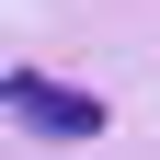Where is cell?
Returning a JSON list of instances; mask_svg holds the SVG:
<instances>
[{"mask_svg":"<svg viewBox=\"0 0 160 160\" xmlns=\"http://www.w3.org/2000/svg\"><path fill=\"white\" fill-rule=\"evenodd\" d=\"M0 103L23 114V126H46V137H103V103L69 92V80H46V69H12V80H0Z\"/></svg>","mask_w":160,"mask_h":160,"instance_id":"cell-1","label":"cell"}]
</instances>
